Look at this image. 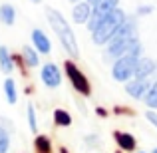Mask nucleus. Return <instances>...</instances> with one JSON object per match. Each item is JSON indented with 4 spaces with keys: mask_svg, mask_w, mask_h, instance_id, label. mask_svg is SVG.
I'll list each match as a JSON object with an SVG mask.
<instances>
[{
    "mask_svg": "<svg viewBox=\"0 0 157 153\" xmlns=\"http://www.w3.org/2000/svg\"><path fill=\"white\" fill-rule=\"evenodd\" d=\"M46 18H48V22H50L52 30L56 32V36L60 38V44L64 46V50L68 52L72 58H78L80 56V48H78L76 34H74V30L70 28V24L66 22V18L62 16V12L54 10V8H48L46 10Z\"/></svg>",
    "mask_w": 157,
    "mask_h": 153,
    "instance_id": "1",
    "label": "nucleus"
},
{
    "mask_svg": "<svg viewBox=\"0 0 157 153\" xmlns=\"http://www.w3.org/2000/svg\"><path fill=\"white\" fill-rule=\"evenodd\" d=\"M125 18H127V14L119 6L115 8V10H111L109 14H105L104 18L100 20V24L92 30L94 44H98V46H105V44L111 40V36L117 32V28L125 22Z\"/></svg>",
    "mask_w": 157,
    "mask_h": 153,
    "instance_id": "2",
    "label": "nucleus"
},
{
    "mask_svg": "<svg viewBox=\"0 0 157 153\" xmlns=\"http://www.w3.org/2000/svg\"><path fill=\"white\" fill-rule=\"evenodd\" d=\"M141 56H133V54H125V56L117 58L111 66V76L115 82H129L135 76V68H137V60Z\"/></svg>",
    "mask_w": 157,
    "mask_h": 153,
    "instance_id": "3",
    "label": "nucleus"
},
{
    "mask_svg": "<svg viewBox=\"0 0 157 153\" xmlns=\"http://www.w3.org/2000/svg\"><path fill=\"white\" fill-rule=\"evenodd\" d=\"M64 70H66V76H68L72 88L76 90L78 94H82V96H90V94H92V86H90L88 78L84 76V72H82L72 60H68L64 64Z\"/></svg>",
    "mask_w": 157,
    "mask_h": 153,
    "instance_id": "4",
    "label": "nucleus"
},
{
    "mask_svg": "<svg viewBox=\"0 0 157 153\" xmlns=\"http://www.w3.org/2000/svg\"><path fill=\"white\" fill-rule=\"evenodd\" d=\"M92 6H94L92 8V18H90V22H88L90 32L100 24V20L104 18L105 14H109L111 10H115V8L119 6V0H98L96 4H92Z\"/></svg>",
    "mask_w": 157,
    "mask_h": 153,
    "instance_id": "5",
    "label": "nucleus"
},
{
    "mask_svg": "<svg viewBox=\"0 0 157 153\" xmlns=\"http://www.w3.org/2000/svg\"><path fill=\"white\" fill-rule=\"evenodd\" d=\"M40 78H42L44 86H46V88H52V90L62 84V72H60V68H58L56 64H52V62H48V64L42 66Z\"/></svg>",
    "mask_w": 157,
    "mask_h": 153,
    "instance_id": "6",
    "label": "nucleus"
},
{
    "mask_svg": "<svg viewBox=\"0 0 157 153\" xmlns=\"http://www.w3.org/2000/svg\"><path fill=\"white\" fill-rule=\"evenodd\" d=\"M149 86H151L149 80H137V78H131L129 82H125V92L129 94L131 98H135V100H143L145 94L149 92Z\"/></svg>",
    "mask_w": 157,
    "mask_h": 153,
    "instance_id": "7",
    "label": "nucleus"
},
{
    "mask_svg": "<svg viewBox=\"0 0 157 153\" xmlns=\"http://www.w3.org/2000/svg\"><path fill=\"white\" fill-rule=\"evenodd\" d=\"M92 2L88 0H80V2L74 4V10H72V18L76 24H88L90 18H92Z\"/></svg>",
    "mask_w": 157,
    "mask_h": 153,
    "instance_id": "8",
    "label": "nucleus"
},
{
    "mask_svg": "<svg viewBox=\"0 0 157 153\" xmlns=\"http://www.w3.org/2000/svg\"><path fill=\"white\" fill-rule=\"evenodd\" d=\"M157 70V64L155 60H151V58H139L137 60V68H135V76L137 80H149V76H153Z\"/></svg>",
    "mask_w": 157,
    "mask_h": 153,
    "instance_id": "9",
    "label": "nucleus"
},
{
    "mask_svg": "<svg viewBox=\"0 0 157 153\" xmlns=\"http://www.w3.org/2000/svg\"><path fill=\"white\" fill-rule=\"evenodd\" d=\"M32 44H34V48L40 54H50L52 52L50 38H48L42 30H38V28H36V30H32Z\"/></svg>",
    "mask_w": 157,
    "mask_h": 153,
    "instance_id": "10",
    "label": "nucleus"
},
{
    "mask_svg": "<svg viewBox=\"0 0 157 153\" xmlns=\"http://www.w3.org/2000/svg\"><path fill=\"white\" fill-rule=\"evenodd\" d=\"M113 137H115V143L119 145V149H121V151H133L135 145H137L135 137L131 133H127V131H115Z\"/></svg>",
    "mask_w": 157,
    "mask_h": 153,
    "instance_id": "11",
    "label": "nucleus"
},
{
    "mask_svg": "<svg viewBox=\"0 0 157 153\" xmlns=\"http://www.w3.org/2000/svg\"><path fill=\"white\" fill-rule=\"evenodd\" d=\"M0 70L4 74H10L14 70V58H12V54L8 52L6 46H0Z\"/></svg>",
    "mask_w": 157,
    "mask_h": 153,
    "instance_id": "12",
    "label": "nucleus"
},
{
    "mask_svg": "<svg viewBox=\"0 0 157 153\" xmlns=\"http://www.w3.org/2000/svg\"><path fill=\"white\" fill-rule=\"evenodd\" d=\"M22 60L28 68H36L40 64V58H38V50L32 46H24L22 48Z\"/></svg>",
    "mask_w": 157,
    "mask_h": 153,
    "instance_id": "13",
    "label": "nucleus"
},
{
    "mask_svg": "<svg viewBox=\"0 0 157 153\" xmlns=\"http://www.w3.org/2000/svg\"><path fill=\"white\" fill-rule=\"evenodd\" d=\"M16 20V10L12 4H2L0 6V22L6 24V26H12Z\"/></svg>",
    "mask_w": 157,
    "mask_h": 153,
    "instance_id": "14",
    "label": "nucleus"
},
{
    "mask_svg": "<svg viewBox=\"0 0 157 153\" xmlns=\"http://www.w3.org/2000/svg\"><path fill=\"white\" fill-rule=\"evenodd\" d=\"M54 123L60 127H68V125H72V115L66 109H56L54 111Z\"/></svg>",
    "mask_w": 157,
    "mask_h": 153,
    "instance_id": "15",
    "label": "nucleus"
},
{
    "mask_svg": "<svg viewBox=\"0 0 157 153\" xmlns=\"http://www.w3.org/2000/svg\"><path fill=\"white\" fill-rule=\"evenodd\" d=\"M143 100H145V105L149 107V109H157V80L149 86V92L145 94Z\"/></svg>",
    "mask_w": 157,
    "mask_h": 153,
    "instance_id": "16",
    "label": "nucleus"
},
{
    "mask_svg": "<svg viewBox=\"0 0 157 153\" xmlns=\"http://www.w3.org/2000/svg\"><path fill=\"white\" fill-rule=\"evenodd\" d=\"M34 147H36L38 153H50L52 151L50 137H46V135H38V137L34 139Z\"/></svg>",
    "mask_w": 157,
    "mask_h": 153,
    "instance_id": "17",
    "label": "nucleus"
},
{
    "mask_svg": "<svg viewBox=\"0 0 157 153\" xmlns=\"http://www.w3.org/2000/svg\"><path fill=\"white\" fill-rule=\"evenodd\" d=\"M4 94H6L8 103H16V100H18V94H16V84H14V80H10V78H8V80L4 82Z\"/></svg>",
    "mask_w": 157,
    "mask_h": 153,
    "instance_id": "18",
    "label": "nucleus"
},
{
    "mask_svg": "<svg viewBox=\"0 0 157 153\" xmlns=\"http://www.w3.org/2000/svg\"><path fill=\"white\" fill-rule=\"evenodd\" d=\"M10 147V133L0 125V153H6Z\"/></svg>",
    "mask_w": 157,
    "mask_h": 153,
    "instance_id": "19",
    "label": "nucleus"
},
{
    "mask_svg": "<svg viewBox=\"0 0 157 153\" xmlns=\"http://www.w3.org/2000/svg\"><path fill=\"white\" fill-rule=\"evenodd\" d=\"M28 125H30V131H38V123H36V111L34 105H28Z\"/></svg>",
    "mask_w": 157,
    "mask_h": 153,
    "instance_id": "20",
    "label": "nucleus"
},
{
    "mask_svg": "<svg viewBox=\"0 0 157 153\" xmlns=\"http://www.w3.org/2000/svg\"><path fill=\"white\" fill-rule=\"evenodd\" d=\"M145 117H147V121H149L153 127H157V111H155V109L145 111Z\"/></svg>",
    "mask_w": 157,
    "mask_h": 153,
    "instance_id": "21",
    "label": "nucleus"
},
{
    "mask_svg": "<svg viewBox=\"0 0 157 153\" xmlns=\"http://www.w3.org/2000/svg\"><path fill=\"white\" fill-rule=\"evenodd\" d=\"M151 12H153V6H141V8L137 10V14L143 16V14H151Z\"/></svg>",
    "mask_w": 157,
    "mask_h": 153,
    "instance_id": "22",
    "label": "nucleus"
},
{
    "mask_svg": "<svg viewBox=\"0 0 157 153\" xmlns=\"http://www.w3.org/2000/svg\"><path fill=\"white\" fill-rule=\"evenodd\" d=\"M60 153H68V151H66V147H62V149H60Z\"/></svg>",
    "mask_w": 157,
    "mask_h": 153,
    "instance_id": "23",
    "label": "nucleus"
},
{
    "mask_svg": "<svg viewBox=\"0 0 157 153\" xmlns=\"http://www.w3.org/2000/svg\"><path fill=\"white\" fill-rule=\"evenodd\" d=\"M88 2H92V4H96V2H98V0H88Z\"/></svg>",
    "mask_w": 157,
    "mask_h": 153,
    "instance_id": "24",
    "label": "nucleus"
},
{
    "mask_svg": "<svg viewBox=\"0 0 157 153\" xmlns=\"http://www.w3.org/2000/svg\"><path fill=\"white\" fill-rule=\"evenodd\" d=\"M72 2H80V0H72Z\"/></svg>",
    "mask_w": 157,
    "mask_h": 153,
    "instance_id": "25",
    "label": "nucleus"
},
{
    "mask_svg": "<svg viewBox=\"0 0 157 153\" xmlns=\"http://www.w3.org/2000/svg\"><path fill=\"white\" fill-rule=\"evenodd\" d=\"M32 2H40V0H32Z\"/></svg>",
    "mask_w": 157,
    "mask_h": 153,
    "instance_id": "26",
    "label": "nucleus"
},
{
    "mask_svg": "<svg viewBox=\"0 0 157 153\" xmlns=\"http://www.w3.org/2000/svg\"><path fill=\"white\" fill-rule=\"evenodd\" d=\"M153 153H157V149H153Z\"/></svg>",
    "mask_w": 157,
    "mask_h": 153,
    "instance_id": "27",
    "label": "nucleus"
},
{
    "mask_svg": "<svg viewBox=\"0 0 157 153\" xmlns=\"http://www.w3.org/2000/svg\"><path fill=\"white\" fill-rule=\"evenodd\" d=\"M117 153H121V151H117Z\"/></svg>",
    "mask_w": 157,
    "mask_h": 153,
    "instance_id": "28",
    "label": "nucleus"
},
{
    "mask_svg": "<svg viewBox=\"0 0 157 153\" xmlns=\"http://www.w3.org/2000/svg\"><path fill=\"white\" fill-rule=\"evenodd\" d=\"M139 153H143V151H139Z\"/></svg>",
    "mask_w": 157,
    "mask_h": 153,
    "instance_id": "29",
    "label": "nucleus"
}]
</instances>
